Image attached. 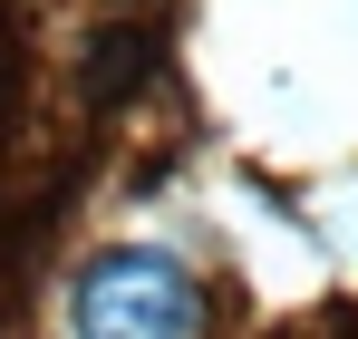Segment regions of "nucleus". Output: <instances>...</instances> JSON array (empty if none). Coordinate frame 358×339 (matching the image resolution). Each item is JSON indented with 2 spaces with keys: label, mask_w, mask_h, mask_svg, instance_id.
I'll use <instances>...</instances> for the list:
<instances>
[{
  "label": "nucleus",
  "mask_w": 358,
  "mask_h": 339,
  "mask_svg": "<svg viewBox=\"0 0 358 339\" xmlns=\"http://www.w3.org/2000/svg\"><path fill=\"white\" fill-rule=\"evenodd\" d=\"M59 339H213V282L175 242H97L59 282Z\"/></svg>",
  "instance_id": "1"
}]
</instances>
